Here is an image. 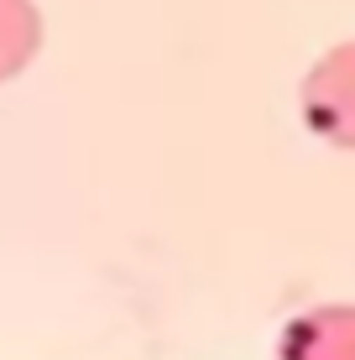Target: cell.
<instances>
[{
	"label": "cell",
	"instance_id": "2",
	"mask_svg": "<svg viewBox=\"0 0 355 360\" xmlns=\"http://www.w3.org/2000/svg\"><path fill=\"white\" fill-rule=\"evenodd\" d=\"M283 360H355V308L303 314L283 334Z\"/></svg>",
	"mask_w": 355,
	"mask_h": 360
},
{
	"label": "cell",
	"instance_id": "3",
	"mask_svg": "<svg viewBox=\"0 0 355 360\" xmlns=\"http://www.w3.org/2000/svg\"><path fill=\"white\" fill-rule=\"evenodd\" d=\"M42 47V16L32 0H0V84L16 79Z\"/></svg>",
	"mask_w": 355,
	"mask_h": 360
},
{
	"label": "cell",
	"instance_id": "1",
	"mask_svg": "<svg viewBox=\"0 0 355 360\" xmlns=\"http://www.w3.org/2000/svg\"><path fill=\"white\" fill-rule=\"evenodd\" d=\"M298 105H303V126L319 141L340 146V152H355V42L329 47L309 68Z\"/></svg>",
	"mask_w": 355,
	"mask_h": 360
}]
</instances>
